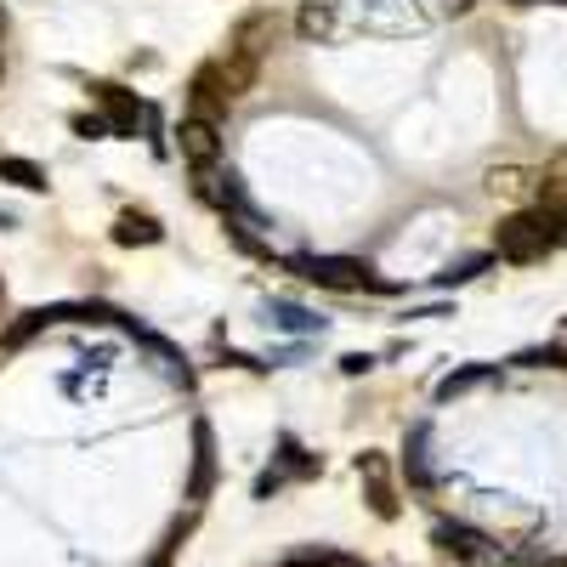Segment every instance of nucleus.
Wrapping results in <instances>:
<instances>
[{"label": "nucleus", "mask_w": 567, "mask_h": 567, "mask_svg": "<svg viewBox=\"0 0 567 567\" xmlns=\"http://www.w3.org/2000/svg\"><path fill=\"white\" fill-rule=\"evenodd\" d=\"M0 176L18 182V187H29V194H40V187H45V171L29 165V159H0Z\"/></svg>", "instance_id": "nucleus-10"}, {"label": "nucleus", "mask_w": 567, "mask_h": 567, "mask_svg": "<svg viewBox=\"0 0 567 567\" xmlns=\"http://www.w3.org/2000/svg\"><path fill=\"white\" fill-rule=\"evenodd\" d=\"M437 539H443L449 550H460L465 561H483V556H488V539H483V534H471V528H443Z\"/></svg>", "instance_id": "nucleus-8"}, {"label": "nucleus", "mask_w": 567, "mask_h": 567, "mask_svg": "<svg viewBox=\"0 0 567 567\" xmlns=\"http://www.w3.org/2000/svg\"><path fill=\"white\" fill-rule=\"evenodd\" d=\"M483 261H488V256H465L460 267H449V272H443V284H465V278H477V272H483Z\"/></svg>", "instance_id": "nucleus-11"}, {"label": "nucleus", "mask_w": 567, "mask_h": 567, "mask_svg": "<svg viewBox=\"0 0 567 567\" xmlns=\"http://www.w3.org/2000/svg\"><path fill=\"white\" fill-rule=\"evenodd\" d=\"M511 7H539V0H511ZM556 7H567V0H556Z\"/></svg>", "instance_id": "nucleus-15"}, {"label": "nucleus", "mask_w": 567, "mask_h": 567, "mask_svg": "<svg viewBox=\"0 0 567 567\" xmlns=\"http://www.w3.org/2000/svg\"><path fill=\"white\" fill-rule=\"evenodd\" d=\"M187 103H194V114H199V120H221V109L233 103V91H227V74H221V63H199L194 85H187Z\"/></svg>", "instance_id": "nucleus-4"}, {"label": "nucleus", "mask_w": 567, "mask_h": 567, "mask_svg": "<svg viewBox=\"0 0 567 567\" xmlns=\"http://www.w3.org/2000/svg\"><path fill=\"white\" fill-rule=\"evenodd\" d=\"M91 97H97V109H103V120H109L114 131H136L142 109H136L131 91H120V85H91Z\"/></svg>", "instance_id": "nucleus-6"}, {"label": "nucleus", "mask_w": 567, "mask_h": 567, "mask_svg": "<svg viewBox=\"0 0 567 567\" xmlns=\"http://www.w3.org/2000/svg\"><path fill=\"white\" fill-rule=\"evenodd\" d=\"M0 34H7V12H0Z\"/></svg>", "instance_id": "nucleus-17"}, {"label": "nucleus", "mask_w": 567, "mask_h": 567, "mask_svg": "<svg viewBox=\"0 0 567 567\" xmlns=\"http://www.w3.org/2000/svg\"><path fill=\"white\" fill-rule=\"evenodd\" d=\"M556 245H561V239H556V227H550L545 210H516V216H505V221L494 227V256H499V261H516V267L545 261Z\"/></svg>", "instance_id": "nucleus-1"}, {"label": "nucleus", "mask_w": 567, "mask_h": 567, "mask_svg": "<svg viewBox=\"0 0 567 567\" xmlns=\"http://www.w3.org/2000/svg\"><path fill=\"white\" fill-rule=\"evenodd\" d=\"M290 267L307 284H318V290H386V284L374 278L363 261H352V256H296Z\"/></svg>", "instance_id": "nucleus-2"}, {"label": "nucleus", "mask_w": 567, "mask_h": 567, "mask_svg": "<svg viewBox=\"0 0 567 567\" xmlns=\"http://www.w3.org/2000/svg\"><path fill=\"white\" fill-rule=\"evenodd\" d=\"M74 131H80V136H103V131H114V125H109L103 114H74Z\"/></svg>", "instance_id": "nucleus-14"}, {"label": "nucleus", "mask_w": 567, "mask_h": 567, "mask_svg": "<svg viewBox=\"0 0 567 567\" xmlns=\"http://www.w3.org/2000/svg\"><path fill=\"white\" fill-rule=\"evenodd\" d=\"M290 567H323V561H290Z\"/></svg>", "instance_id": "nucleus-16"}, {"label": "nucleus", "mask_w": 567, "mask_h": 567, "mask_svg": "<svg viewBox=\"0 0 567 567\" xmlns=\"http://www.w3.org/2000/svg\"><path fill=\"white\" fill-rule=\"evenodd\" d=\"M176 148H182V159L194 165V171H210V165H216V154H221L216 120H199V114H187V120H182V131H176Z\"/></svg>", "instance_id": "nucleus-3"}, {"label": "nucleus", "mask_w": 567, "mask_h": 567, "mask_svg": "<svg viewBox=\"0 0 567 567\" xmlns=\"http://www.w3.org/2000/svg\"><path fill=\"white\" fill-rule=\"evenodd\" d=\"M194 449H199V460H194V499H199L210 488V425L205 420L194 425Z\"/></svg>", "instance_id": "nucleus-9"}, {"label": "nucleus", "mask_w": 567, "mask_h": 567, "mask_svg": "<svg viewBox=\"0 0 567 567\" xmlns=\"http://www.w3.org/2000/svg\"><path fill=\"white\" fill-rule=\"evenodd\" d=\"M329 29V7H318V0H312V7L301 12V34H323Z\"/></svg>", "instance_id": "nucleus-12"}, {"label": "nucleus", "mask_w": 567, "mask_h": 567, "mask_svg": "<svg viewBox=\"0 0 567 567\" xmlns=\"http://www.w3.org/2000/svg\"><path fill=\"white\" fill-rule=\"evenodd\" d=\"M358 477L369 488V511L381 516V523H392V516H398V494H392V477H386V454H363Z\"/></svg>", "instance_id": "nucleus-5"}, {"label": "nucleus", "mask_w": 567, "mask_h": 567, "mask_svg": "<svg viewBox=\"0 0 567 567\" xmlns=\"http://www.w3.org/2000/svg\"><path fill=\"white\" fill-rule=\"evenodd\" d=\"M165 239V227L154 216H142V210H125L114 221V245H159Z\"/></svg>", "instance_id": "nucleus-7"}, {"label": "nucleus", "mask_w": 567, "mask_h": 567, "mask_svg": "<svg viewBox=\"0 0 567 567\" xmlns=\"http://www.w3.org/2000/svg\"><path fill=\"white\" fill-rule=\"evenodd\" d=\"M483 374H488V369H465V374H449V381H443V398H454V392H465V386H477Z\"/></svg>", "instance_id": "nucleus-13"}]
</instances>
